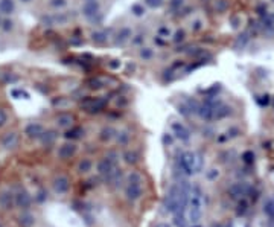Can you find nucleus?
Listing matches in <instances>:
<instances>
[{
    "mask_svg": "<svg viewBox=\"0 0 274 227\" xmlns=\"http://www.w3.org/2000/svg\"><path fill=\"white\" fill-rule=\"evenodd\" d=\"M76 17L84 25L102 26L104 19L107 16V8L104 0H86V2H76Z\"/></svg>",
    "mask_w": 274,
    "mask_h": 227,
    "instance_id": "obj_1",
    "label": "nucleus"
},
{
    "mask_svg": "<svg viewBox=\"0 0 274 227\" xmlns=\"http://www.w3.org/2000/svg\"><path fill=\"white\" fill-rule=\"evenodd\" d=\"M22 31L23 23H20L19 17L0 19V43H4L5 46H13L16 42H19Z\"/></svg>",
    "mask_w": 274,
    "mask_h": 227,
    "instance_id": "obj_2",
    "label": "nucleus"
},
{
    "mask_svg": "<svg viewBox=\"0 0 274 227\" xmlns=\"http://www.w3.org/2000/svg\"><path fill=\"white\" fill-rule=\"evenodd\" d=\"M136 32L133 22H124L111 31V46L113 48H130L131 39Z\"/></svg>",
    "mask_w": 274,
    "mask_h": 227,
    "instance_id": "obj_3",
    "label": "nucleus"
},
{
    "mask_svg": "<svg viewBox=\"0 0 274 227\" xmlns=\"http://www.w3.org/2000/svg\"><path fill=\"white\" fill-rule=\"evenodd\" d=\"M178 166L186 175H192L201 168V159L198 154H193L190 151H184L178 157Z\"/></svg>",
    "mask_w": 274,
    "mask_h": 227,
    "instance_id": "obj_4",
    "label": "nucleus"
},
{
    "mask_svg": "<svg viewBox=\"0 0 274 227\" xmlns=\"http://www.w3.org/2000/svg\"><path fill=\"white\" fill-rule=\"evenodd\" d=\"M87 39L96 48L111 46V31L105 29L104 26H93L89 31Z\"/></svg>",
    "mask_w": 274,
    "mask_h": 227,
    "instance_id": "obj_5",
    "label": "nucleus"
},
{
    "mask_svg": "<svg viewBox=\"0 0 274 227\" xmlns=\"http://www.w3.org/2000/svg\"><path fill=\"white\" fill-rule=\"evenodd\" d=\"M201 191L200 187H193L189 198V221L192 224H197L201 219Z\"/></svg>",
    "mask_w": 274,
    "mask_h": 227,
    "instance_id": "obj_6",
    "label": "nucleus"
},
{
    "mask_svg": "<svg viewBox=\"0 0 274 227\" xmlns=\"http://www.w3.org/2000/svg\"><path fill=\"white\" fill-rule=\"evenodd\" d=\"M186 28L189 29L190 35H200L203 34L207 26H209V22H207V17L201 13H193L186 22H184Z\"/></svg>",
    "mask_w": 274,
    "mask_h": 227,
    "instance_id": "obj_7",
    "label": "nucleus"
},
{
    "mask_svg": "<svg viewBox=\"0 0 274 227\" xmlns=\"http://www.w3.org/2000/svg\"><path fill=\"white\" fill-rule=\"evenodd\" d=\"M125 195L128 200L136 201L142 195V175L139 172H131L128 175V186L125 189Z\"/></svg>",
    "mask_w": 274,
    "mask_h": 227,
    "instance_id": "obj_8",
    "label": "nucleus"
},
{
    "mask_svg": "<svg viewBox=\"0 0 274 227\" xmlns=\"http://www.w3.org/2000/svg\"><path fill=\"white\" fill-rule=\"evenodd\" d=\"M73 0H43L40 13H61L72 10Z\"/></svg>",
    "mask_w": 274,
    "mask_h": 227,
    "instance_id": "obj_9",
    "label": "nucleus"
},
{
    "mask_svg": "<svg viewBox=\"0 0 274 227\" xmlns=\"http://www.w3.org/2000/svg\"><path fill=\"white\" fill-rule=\"evenodd\" d=\"M134 57L137 58V61L149 64V63H154L155 60H157V57H159V49L155 48V46H152L151 43H148V45H145V46L136 49V51H134Z\"/></svg>",
    "mask_w": 274,
    "mask_h": 227,
    "instance_id": "obj_10",
    "label": "nucleus"
},
{
    "mask_svg": "<svg viewBox=\"0 0 274 227\" xmlns=\"http://www.w3.org/2000/svg\"><path fill=\"white\" fill-rule=\"evenodd\" d=\"M22 11L23 10L17 0H0V19L19 17Z\"/></svg>",
    "mask_w": 274,
    "mask_h": 227,
    "instance_id": "obj_11",
    "label": "nucleus"
},
{
    "mask_svg": "<svg viewBox=\"0 0 274 227\" xmlns=\"http://www.w3.org/2000/svg\"><path fill=\"white\" fill-rule=\"evenodd\" d=\"M151 37H152V34L146 28H136V32H134L133 39H131L130 48H133L136 51V49L151 43Z\"/></svg>",
    "mask_w": 274,
    "mask_h": 227,
    "instance_id": "obj_12",
    "label": "nucleus"
},
{
    "mask_svg": "<svg viewBox=\"0 0 274 227\" xmlns=\"http://www.w3.org/2000/svg\"><path fill=\"white\" fill-rule=\"evenodd\" d=\"M78 153V145L75 142H72L70 139H67L66 142H63L61 145L57 146V156L61 160H67L75 157Z\"/></svg>",
    "mask_w": 274,
    "mask_h": 227,
    "instance_id": "obj_13",
    "label": "nucleus"
},
{
    "mask_svg": "<svg viewBox=\"0 0 274 227\" xmlns=\"http://www.w3.org/2000/svg\"><path fill=\"white\" fill-rule=\"evenodd\" d=\"M189 37H190V32H189V29L186 28V25L175 26V28H174V32H172V37H171V40H169V43H171L172 46L180 48V46H183V45H186V43L189 42Z\"/></svg>",
    "mask_w": 274,
    "mask_h": 227,
    "instance_id": "obj_14",
    "label": "nucleus"
},
{
    "mask_svg": "<svg viewBox=\"0 0 274 227\" xmlns=\"http://www.w3.org/2000/svg\"><path fill=\"white\" fill-rule=\"evenodd\" d=\"M75 122H76V118L70 111H60L55 116V125H57V128H61V130L69 131L70 128L75 127Z\"/></svg>",
    "mask_w": 274,
    "mask_h": 227,
    "instance_id": "obj_15",
    "label": "nucleus"
},
{
    "mask_svg": "<svg viewBox=\"0 0 274 227\" xmlns=\"http://www.w3.org/2000/svg\"><path fill=\"white\" fill-rule=\"evenodd\" d=\"M128 16L131 17V20L134 22H142L145 19H148L149 16V10L142 4V0H137V2H134L130 10H128Z\"/></svg>",
    "mask_w": 274,
    "mask_h": 227,
    "instance_id": "obj_16",
    "label": "nucleus"
},
{
    "mask_svg": "<svg viewBox=\"0 0 274 227\" xmlns=\"http://www.w3.org/2000/svg\"><path fill=\"white\" fill-rule=\"evenodd\" d=\"M178 197H180V187L178 184H174L168 191L165 198V209L168 212H175L178 209Z\"/></svg>",
    "mask_w": 274,
    "mask_h": 227,
    "instance_id": "obj_17",
    "label": "nucleus"
},
{
    "mask_svg": "<svg viewBox=\"0 0 274 227\" xmlns=\"http://www.w3.org/2000/svg\"><path fill=\"white\" fill-rule=\"evenodd\" d=\"M227 17H228V25L234 32H241L247 25V17L241 13H230Z\"/></svg>",
    "mask_w": 274,
    "mask_h": 227,
    "instance_id": "obj_18",
    "label": "nucleus"
},
{
    "mask_svg": "<svg viewBox=\"0 0 274 227\" xmlns=\"http://www.w3.org/2000/svg\"><path fill=\"white\" fill-rule=\"evenodd\" d=\"M174 28L169 22H162L159 23L157 26L154 28V34L155 37H159V39H163V40H171V37H172V32H174Z\"/></svg>",
    "mask_w": 274,
    "mask_h": 227,
    "instance_id": "obj_19",
    "label": "nucleus"
},
{
    "mask_svg": "<svg viewBox=\"0 0 274 227\" xmlns=\"http://www.w3.org/2000/svg\"><path fill=\"white\" fill-rule=\"evenodd\" d=\"M46 133L45 127L40 124V122H31L25 127V134L29 137V139H40L43 137V134Z\"/></svg>",
    "mask_w": 274,
    "mask_h": 227,
    "instance_id": "obj_20",
    "label": "nucleus"
},
{
    "mask_svg": "<svg viewBox=\"0 0 274 227\" xmlns=\"http://www.w3.org/2000/svg\"><path fill=\"white\" fill-rule=\"evenodd\" d=\"M212 10L216 16H228L231 11V0H212Z\"/></svg>",
    "mask_w": 274,
    "mask_h": 227,
    "instance_id": "obj_21",
    "label": "nucleus"
},
{
    "mask_svg": "<svg viewBox=\"0 0 274 227\" xmlns=\"http://www.w3.org/2000/svg\"><path fill=\"white\" fill-rule=\"evenodd\" d=\"M117 131L119 130H116L114 127L111 125H105L99 130L98 133V139L102 142V143H110L113 140H116V136H117Z\"/></svg>",
    "mask_w": 274,
    "mask_h": 227,
    "instance_id": "obj_22",
    "label": "nucleus"
},
{
    "mask_svg": "<svg viewBox=\"0 0 274 227\" xmlns=\"http://www.w3.org/2000/svg\"><path fill=\"white\" fill-rule=\"evenodd\" d=\"M19 143V133L16 131H8L2 136L0 139V145H2L5 149H14Z\"/></svg>",
    "mask_w": 274,
    "mask_h": 227,
    "instance_id": "obj_23",
    "label": "nucleus"
},
{
    "mask_svg": "<svg viewBox=\"0 0 274 227\" xmlns=\"http://www.w3.org/2000/svg\"><path fill=\"white\" fill-rule=\"evenodd\" d=\"M172 133H174V137L181 140V142H187L190 139V131L181 122L172 124Z\"/></svg>",
    "mask_w": 274,
    "mask_h": 227,
    "instance_id": "obj_24",
    "label": "nucleus"
},
{
    "mask_svg": "<svg viewBox=\"0 0 274 227\" xmlns=\"http://www.w3.org/2000/svg\"><path fill=\"white\" fill-rule=\"evenodd\" d=\"M248 191H250V186H248L247 183H244V181L234 183V184H231L230 189H228V192H230L231 197H242V195H245Z\"/></svg>",
    "mask_w": 274,
    "mask_h": 227,
    "instance_id": "obj_25",
    "label": "nucleus"
},
{
    "mask_svg": "<svg viewBox=\"0 0 274 227\" xmlns=\"http://www.w3.org/2000/svg\"><path fill=\"white\" fill-rule=\"evenodd\" d=\"M189 4V0H168V5H166V10H169V13L172 16H178L180 11Z\"/></svg>",
    "mask_w": 274,
    "mask_h": 227,
    "instance_id": "obj_26",
    "label": "nucleus"
},
{
    "mask_svg": "<svg viewBox=\"0 0 274 227\" xmlns=\"http://www.w3.org/2000/svg\"><path fill=\"white\" fill-rule=\"evenodd\" d=\"M142 4L149 10V13H152V11H163L168 5V0H142Z\"/></svg>",
    "mask_w": 274,
    "mask_h": 227,
    "instance_id": "obj_27",
    "label": "nucleus"
},
{
    "mask_svg": "<svg viewBox=\"0 0 274 227\" xmlns=\"http://www.w3.org/2000/svg\"><path fill=\"white\" fill-rule=\"evenodd\" d=\"M69 186H70V181H69V178H67L66 175H60V177H57L55 181H54V187H55V191H57L58 194L67 192V191H69Z\"/></svg>",
    "mask_w": 274,
    "mask_h": 227,
    "instance_id": "obj_28",
    "label": "nucleus"
},
{
    "mask_svg": "<svg viewBox=\"0 0 274 227\" xmlns=\"http://www.w3.org/2000/svg\"><path fill=\"white\" fill-rule=\"evenodd\" d=\"M17 2L23 11H34V10H40L43 0H17Z\"/></svg>",
    "mask_w": 274,
    "mask_h": 227,
    "instance_id": "obj_29",
    "label": "nucleus"
},
{
    "mask_svg": "<svg viewBox=\"0 0 274 227\" xmlns=\"http://www.w3.org/2000/svg\"><path fill=\"white\" fill-rule=\"evenodd\" d=\"M122 159L128 165H136L139 162V153H137V151H134V149H127L125 153H124V156H122Z\"/></svg>",
    "mask_w": 274,
    "mask_h": 227,
    "instance_id": "obj_30",
    "label": "nucleus"
},
{
    "mask_svg": "<svg viewBox=\"0 0 274 227\" xmlns=\"http://www.w3.org/2000/svg\"><path fill=\"white\" fill-rule=\"evenodd\" d=\"M130 139H131V134H130L128 130H119V131H117L116 142L119 143L121 146H127L128 142H130Z\"/></svg>",
    "mask_w": 274,
    "mask_h": 227,
    "instance_id": "obj_31",
    "label": "nucleus"
},
{
    "mask_svg": "<svg viewBox=\"0 0 274 227\" xmlns=\"http://www.w3.org/2000/svg\"><path fill=\"white\" fill-rule=\"evenodd\" d=\"M10 110L7 107H2L0 105V130L5 128L8 124H10Z\"/></svg>",
    "mask_w": 274,
    "mask_h": 227,
    "instance_id": "obj_32",
    "label": "nucleus"
},
{
    "mask_svg": "<svg viewBox=\"0 0 274 227\" xmlns=\"http://www.w3.org/2000/svg\"><path fill=\"white\" fill-rule=\"evenodd\" d=\"M102 107H104V101H101V99L92 101L90 104H87V105H86V108H87V111H89V113H98V111H101V110H102Z\"/></svg>",
    "mask_w": 274,
    "mask_h": 227,
    "instance_id": "obj_33",
    "label": "nucleus"
},
{
    "mask_svg": "<svg viewBox=\"0 0 274 227\" xmlns=\"http://www.w3.org/2000/svg\"><path fill=\"white\" fill-rule=\"evenodd\" d=\"M92 166H93V163L90 159H83L80 163H78V171H80L81 174H86V172L92 171Z\"/></svg>",
    "mask_w": 274,
    "mask_h": 227,
    "instance_id": "obj_34",
    "label": "nucleus"
},
{
    "mask_svg": "<svg viewBox=\"0 0 274 227\" xmlns=\"http://www.w3.org/2000/svg\"><path fill=\"white\" fill-rule=\"evenodd\" d=\"M174 224H175L177 227H187V221H186V218H184V212H181V210H177V212H175Z\"/></svg>",
    "mask_w": 274,
    "mask_h": 227,
    "instance_id": "obj_35",
    "label": "nucleus"
},
{
    "mask_svg": "<svg viewBox=\"0 0 274 227\" xmlns=\"http://www.w3.org/2000/svg\"><path fill=\"white\" fill-rule=\"evenodd\" d=\"M17 204L22 206V207H28L31 204V197L26 192H20L17 195Z\"/></svg>",
    "mask_w": 274,
    "mask_h": 227,
    "instance_id": "obj_36",
    "label": "nucleus"
},
{
    "mask_svg": "<svg viewBox=\"0 0 274 227\" xmlns=\"http://www.w3.org/2000/svg\"><path fill=\"white\" fill-rule=\"evenodd\" d=\"M263 213L274 219V198H269L263 206Z\"/></svg>",
    "mask_w": 274,
    "mask_h": 227,
    "instance_id": "obj_37",
    "label": "nucleus"
},
{
    "mask_svg": "<svg viewBox=\"0 0 274 227\" xmlns=\"http://www.w3.org/2000/svg\"><path fill=\"white\" fill-rule=\"evenodd\" d=\"M107 67H108V70H111V72H117V70H119V69L122 67V60H117V58L108 60Z\"/></svg>",
    "mask_w": 274,
    "mask_h": 227,
    "instance_id": "obj_38",
    "label": "nucleus"
},
{
    "mask_svg": "<svg viewBox=\"0 0 274 227\" xmlns=\"http://www.w3.org/2000/svg\"><path fill=\"white\" fill-rule=\"evenodd\" d=\"M247 210H248V203L245 200H241L238 203V207H236V215L238 216H242V215H245Z\"/></svg>",
    "mask_w": 274,
    "mask_h": 227,
    "instance_id": "obj_39",
    "label": "nucleus"
},
{
    "mask_svg": "<svg viewBox=\"0 0 274 227\" xmlns=\"http://www.w3.org/2000/svg\"><path fill=\"white\" fill-rule=\"evenodd\" d=\"M0 203H2L7 209H10V207H11V204H13V195H11V194H8V192L2 194V197H0Z\"/></svg>",
    "mask_w": 274,
    "mask_h": 227,
    "instance_id": "obj_40",
    "label": "nucleus"
},
{
    "mask_svg": "<svg viewBox=\"0 0 274 227\" xmlns=\"http://www.w3.org/2000/svg\"><path fill=\"white\" fill-rule=\"evenodd\" d=\"M20 222L26 227H31L34 224V218L31 215H23V216H20Z\"/></svg>",
    "mask_w": 274,
    "mask_h": 227,
    "instance_id": "obj_41",
    "label": "nucleus"
},
{
    "mask_svg": "<svg viewBox=\"0 0 274 227\" xmlns=\"http://www.w3.org/2000/svg\"><path fill=\"white\" fill-rule=\"evenodd\" d=\"M242 159H244V162L245 163H253L254 162V154H253V151H245V153L242 154Z\"/></svg>",
    "mask_w": 274,
    "mask_h": 227,
    "instance_id": "obj_42",
    "label": "nucleus"
},
{
    "mask_svg": "<svg viewBox=\"0 0 274 227\" xmlns=\"http://www.w3.org/2000/svg\"><path fill=\"white\" fill-rule=\"evenodd\" d=\"M207 177H209V178H215V177H218V169H210V172L207 174Z\"/></svg>",
    "mask_w": 274,
    "mask_h": 227,
    "instance_id": "obj_43",
    "label": "nucleus"
},
{
    "mask_svg": "<svg viewBox=\"0 0 274 227\" xmlns=\"http://www.w3.org/2000/svg\"><path fill=\"white\" fill-rule=\"evenodd\" d=\"M155 227H171V225H169V224H166V222H162V224H157Z\"/></svg>",
    "mask_w": 274,
    "mask_h": 227,
    "instance_id": "obj_44",
    "label": "nucleus"
},
{
    "mask_svg": "<svg viewBox=\"0 0 274 227\" xmlns=\"http://www.w3.org/2000/svg\"><path fill=\"white\" fill-rule=\"evenodd\" d=\"M216 227H231L230 224H218Z\"/></svg>",
    "mask_w": 274,
    "mask_h": 227,
    "instance_id": "obj_45",
    "label": "nucleus"
},
{
    "mask_svg": "<svg viewBox=\"0 0 274 227\" xmlns=\"http://www.w3.org/2000/svg\"><path fill=\"white\" fill-rule=\"evenodd\" d=\"M268 2H269L271 5H274V0H268Z\"/></svg>",
    "mask_w": 274,
    "mask_h": 227,
    "instance_id": "obj_46",
    "label": "nucleus"
},
{
    "mask_svg": "<svg viewBox=\"0 0 274 227\" xmlns=\"http://www.w3.org/2000/svg\"><path fill=\"white\" fill-rule=\"evenodd\" d=\"M195 227H200V225H195Z\"/></svg>",
    "mask_w": 274,
    "mask_h": 227,
    "instance_id": "obj_47",
    "label": "nucleus"
}]
</instances>
